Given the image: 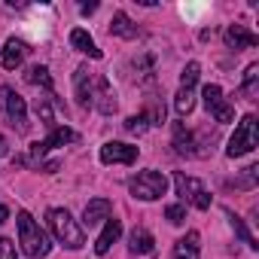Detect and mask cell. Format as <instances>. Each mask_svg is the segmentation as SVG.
<instances>
[{
  "instance_id": "603a6c76",
  "label": "cell",
  "mask_w": 259,
  "mask_h": 259,
  "mask_svg": "<svg viewBox=\"0 0 259 259\" xmlns=\"http://www.w3.org/2000/svg\"><path fill=\"white\" fill-rule=\"evenodd\" d=\"M256 79H259V64H250V67L244 70V82H241V95H244V98H256V92H259Z\"/></svg>"
},
{
  "instance_id": "277c9868",
  "label": "cell",
  "mask_w": 259,
  "mask_h": 259,
  "mask_svg": "<svg viewBox=\"0 0 259 259\" xmlns=\"http://www.w3.org/2000/svg\"><path fill=\"white\" fill-rule=\"evenodd\" d=\"M128 189H132V195L141 198V201H156V198H162L168 192V177L162 171H141L138 177H132Z\"/></svg>"
},
{
  "instance_id": "30bf717a",
  "label": "cell",
  "mask_w": 259,
  "mask_h": 259,
  "mask_svg": "<svg viewBox=\"0 0 259 259\" xmlns=\"http://www.w3.org/2000/svg\"><path fill=\"white\" fill-rule=\"evenodd\" d=\"M4 104H7V116L10 122L16 125V132H28V107H25V98L16 95L13 89H4Z\"/></svg>"
},
{
  "instance_id": "d4e9b609",
  "label": "cell",
  "mask_w": 259,
  "mask_h": 259,
  "mask_svg": "<svg viewBox=\"0 0 259 259\" xmlns=\"http://www.w3.org/2000/svg\"><path fill=\"white\" fill-rule=\"evenodd\" d=\"M198 76H201V64H198V61H189V64L183 67V73H180V89H195Z\"/></svg>"
},
{
  "instance_id": "6da1fadb",
  "label": "cell",
  "mask_w": 259,
  "mask_h": 259,
  "mask_svg": "<svg viewBox=\"0 0 259 259\" xmlns=\"http://www.w3.org/2000/svg\"><path fill=\"white\" fill-rule=\"evenodd\" d=\"M46 223H49V232L55 235L58 244H64L67 250H79L85 244V232L82 226L70 217V210L64 207H49L46 210Z\"/></svg>"
},
{
  "instance_id": "52a82bcc",
  "label": "cell",
  "mask_w": 259,
  "mask_h": 259,
  "mask_svg": "<svg viewBox=\"0 0 259 259\" xmlns=\"http://www.w3.org/2000/svg\"><path fill=\"white\" fill-rule=\"evenodd\" d=\"M201 98H204V107H207V113L220 122V125H226V122H232L235 119V110H232V104H226V98H223V89L220 85H204L201 89Z\"/></svg>"
},
{
  "instance_id": "2e32d148",
  "label": "cell",
  "mask_w": 259,
  "mask_h": 259,
  "mask_svg": "<svg viewBox=\"0 0 259 259\" xmlns=\"http://www.w3.org/2000/svg\"><path fill=\"white\" fill-rule=\"evenodd\" d=\"M128 250H132L135 256H147V253L156 250V238L141 226V229H135L132 235H128Z\"/></svg>"
},
{
  "instance_id": "ac0fdd59",
  "label": "cell",
  "mask_w": 259,
  "mask_h": 259,
  "mask_svg": "<svg viewBox=\"0 0 259 259\" xmlns=\"http://www.w3.org/2000/svg\"><path fill=\"white\" fill-rule=\"evenodd\" d=\"M70 46H73L76 52H85L89 58H101V49L95 46V40H92L89 31H82V28H73V31H70Z\"/></svg>"
},
{
  "instance_id": "83f0119b",
  "label": "cell",
  "mask_w": 259,
  "mask_h": 259,
  "mask_svg": "<svg viewBox=\"0 0 259 259\" xmlns=\"http://www.w3.org/2000/svg\"><path fill=\"white\" fill-rule=\"evenodd\" d=\"M165 217H168V223L183 226V223H186V207H183V204H171V207L165 210Z\"/></svg>"
},
{
  "instance_id": "f546056e",
  "label": "cell",
  "mask_w": 259,
  "mask_h": 259,
  "mask_svg": "<svg viewBox=\"0 0 259 259\" xmlns=\"http://www.w3.org/2000/svg\"><path fill=\"white\" fill-rule=\"evenodd\" d=\"M256 174H259V168H256V165H250V168H244V177L238 180V186H253V180H256Z\"/></svg>"
},
{
  "instance_id": "4316f807",
  "label": "cell",
  "mask_w": 259,
  "mask_h": 259,
  "mask_svg": "<svg viewBox=\"0 0 259 259\" xmlns=\"http://www.w3.org/2000/svg\"><path fill=\"white\" fill-rule=\"evenodd\" d=\"M232 229H235V232H238V235L244 238V244H247V247H253V250L259 247V244H256V238H253V235L247 232V226H244V220H241V217H232Z\"/></svg>"
},
{
  "instance_id": "8fae6325",
  "label": "cell",
  "mask_w": 259,
  "mask_h": 259,
  "mask_svg": "<svg viewBox=\"0 0 259 259\" xmlns=\"http://www.w3.org/2000/svg\"><path fill=\"white\" fill-rule=\"evenodd\" d=\"M223 40H226V46L229 49H253V46H259V37L253 34V31H247L244 25H229L226 28V34H223Z\"/></svg>"
},
{
  "instance_id": "484cf974",
  "label": "cell",
  "mask_w": 259,
  "mask_h": 259,
  "mask_svg": "<svg viewBox=\"0 0 259 259\" xmlns=\"http://www.w3.org/2000/svg\"><path fill=\"white\" fill-rule=\"evenodd\" d=\"M52 98H55V95H49V98H40V101H37V116H40L49 128H55V119H52Z\"/></svg>"
},
{
  "instance_id": "8992f818",
  "label": "cell",
  "mask_w": 259,
  "mask_h": 259,
  "mask_svg": "<svg viewBox=\"0 0 259 259\" xmlns=\"http://www.w3.org/2000/svg\"><path fill=\"white\" fill-rule=\"evenodd\" d=\"M70 141H76V132L73 128H64V125H55L52 132H49V138L46 141H37V144H31V153L25 156V165L28 162H40L49 150H55V147H64V144H70Z\"/></svg>"
},
{
  "instance_id": "ffe728a7",
  "label": "cell",
  "mask_w": 259,
  "mask_h": 259,
  "mask_svg": "<svg viewBox=\"0 0 259 259\" xmlns=\"http://www.w3.org/2000/svg\"><path fill=\"white\" fill-rule=\"evenodd\" d=\"M110 34H116V37H122V40H135V37H138V25L128 19L125 13H116L113 22H110Z\"/></svg>"
},
{
  "instance_id": "7a4b0ae2",
  "label": "cell",
  "mask_w": 259,
  "mask_h": 259,
  "mask_svg": "<svg viewBox=\"0 0 259 259\" xmlns=\"http://www.w3.org/2000/svg\"><path fill=\"white\" fill-rule=\"evenodd\" d=\"M16 226H19V244H22L25 256H31V259H43V256H49V250H52L49 235L40 229V223H37L28 210H19Z\"/></svg>"
},
{
  "instance_id": "f1b7e54d",
  "label": "cell",
  "mask_w": 259,
  "mask_h": 259,
  "mask_svg": "<svg viewBox=\"0 0 259 259\" xmlns=\"http://www.w3.org/2000/svg\"><path fill=\"white\" fill-rule=\"evenodd\" d=\"M0 259H16V244L10 238H0Z\"/></svg>"
},
{
  "instance_id": "5bb4252c",
  "label": "cell",
  "mask_w": 259,
  "mask_h": 259,
  "mask_svg": "<svg viewBox=\"0 0 259 259\" xmlns=\"http://www.w3.org/2000/svg\"><path fill=\"white\" fill-rule=\"evenodd\" d=\"M119 238H122V223H119V220H107L104 229H101V235H98V241H95V253H98V256H107L110 247H113Z\"/></svg>"
},
{
  "instance_id": "4fadbf2b",
  "label": "cell",
  "mask_w": 259,
  "mask_h": 259,
  "mask_svg": "<svg viewBox=\"0 0 259 259\" xmlns=\"http://www.w3.org/2000/svg\"><path fill=\"white\" fill-rule=\"evenodd\" d=\"M92 73H89V67L85 64H79L76 70H73V92H76V101H79V107H92Z\"/></svg>"
},
{
  "instance_id": "9a60e30c",
  "label": "cell",
  "mask_w": 259,
  "mask_h": 259,
  "mask_svg": "<svg viewBox=\"0 0 259 259\" xmlns=\"http://www.w3.org/2000/svg\"><path fill=\"white\" fill-rule=\"evenodd\" d=\"M25 55H28V46L22 43V40H7V46H4V55H0V64H4L7 70H16L22 61H25Z\"/></svg>"
},
{
  "instance_id": "ba28073f",
  "label": "cell",
  "mask_w": 259,
  "mask_h": 259,
  "mask_svg": "<svg viewBox=\"0 0 259 259\" xmlns=\"http://www.w3.org/2000/svg\"><path fill=\"white\" fill-rule=\"evenodd\" d=\"M101 162L104 165H135L138 162V147L110 141V144L101 147Z\"/></svg>"
},
{
  "instance_id": "1f68e13d",
  "label": "cell",
  "mask_w": 259,
  "mask_h": 259,
  "mask_svg": "<svg viewBox=\"0 0 259 259\" xmlns=\"http://www.w3.org/2000/svg\"><path fill=\"white\" fill-rule=\"evenodd\" d=\"M10 220V207L7 204H0V223H7Z\"/></svg>"
},
{
  "instance_id": "3957f363",
  "label": "cell",
  "mask_w": 259,
  "mask_h": 259,
  "mask_svg": "<svg viewBox=\"0 0 259 259\" xmlns=\"http://www.w3.org/2000/svg\"><path fill=\"white\" fill-rule=\"evenodd\" d=\"M259 144V122L253 113H247L238 125H235V135L229 138V147H226V156L229 159H238V156H247L253 153Z\"/></svg>"
},
{
  "instance_id": "9c48e42d",
  "label": "cell",
  "mask_w": 259,
  "mask_h": 259,
  "mask_svg": "<svg viewBox=\"0 0 259 259\" xmlns=\"http://www.w3.org/2000/svg\"><path fill=\"white\" fill-rule=\"evenodd\" d=\"M92 107H95L98 113H104V116L116 113V95H113L107 76H98V79L92 82Z\"/></svg>"
},
{
  "instance_id": "d6a6232c",
  "label": "cell",
  "mask_w": 259,
  "mask_h": 259,
  "mask_svg": "<svg viewBox=\"0 0 259 259\" xmlns=\"http://www.w3.org/2000/svg\"><path fill=\"white\" fill-rule=\"evenodd\" d=\"M95 10H98V4H89V7H82V16H92Z\"/></svg>"
},
{
  "instance_id": "4dcf8cb0",
  "label": "cell",
  "mask_w": 259,
  "mask_h": 259,
  "mask_svg": "<svg viewBox=\"0 0 259 259\" xmlns=\"http://www.w3.org/2000/svg\"><path fill=\"white\" fill-rule=\"evenodd\" d=\"M0 156H10V144H7L4 135H0Z\"/></svg>"
},
{
  "instance_id": "7402d4cb",
  "label": "cell",
  "mask_w": 259,
  "mask_h": 259,
  "mask_svg": "<svg viewBox=\"0 0 259 259\" xmlns=\"http://www.w3.org/2000/svg\"><path fill=\"white\" fill-rule=\"evenodd\" d=\"M192 107H195V89H180L177 98H174V110H177V116H189Z\"/></svg>"
},
{
  "instance_id": "44dd1931",
  "label": "cell",
  "mask_w": 259,
  "mask_h": 259,
  "mask_svg": "<svg viewBox=\"0 0 259 259\" xmlns=\"http://www.w3.org/2000/svg\"><path fill=\"white\" fill-rule=\"evenodd\" d=\"M25 79H28L31 85H43V89L52 95V76H49V67H43V64H34V67L25 73Z\"/></svg>"
},
{
  "instance_id": "e0dca14e",
  "label": "cell",
  "mask_w": 259,
  "mask_h": 259,
  "mask_svg": "<svg viewBox=\"0 0 259 259\" xmlns=\"http://www.w3.org/2000/svg\"><path fill=\"white\" fill-rule=\"evenodd\" d=\"M174 150H177V156H198L195 153V135L186 132L183 122H174Z\"/></svg>"
},
{
  "instance_id": "cb8c5ba5",
  "label": "cell",
  "mask_w": 259,
  "mask_h": 259,
  "mask_svg": "<svg viewBox=\"0 0 259 259\" xmlns=\"http://www.w3.org/2000/svg\"><path fill=\"white\" fill-rule=\"evenodd\" d=\"M150 125H153L150 116H147V113H138V116H128V119H125V132H128V135H144Z\"/></svg>"
},
{
  "instance_id": "d6986e66",
  "label": "cell",
  "mask_w": 259,
  "mask_h": 259,
  "mask_svg": "<svg viewBox=\"0 0 259 259\" xmlns=\"http://www.w3.org/2000/svg\"><path fill=\"white\" fill-rule=\"evenodd\" d=\"M198 232H186L177 244H174V259H198Z\"/></svg>"
},
{
  "instance_id": "5b68a950",
  "label": "cell",
  "mask_w": 259,
  "mask_h": 259,
  "mask_svg": "<svg viewBox=\"0 0 259 259\" xmlns=\"http://www.w3.org/2000/svg\"><path fill=\"white\" fill-rule=\"evenodd\" d=\"M174 186H177V195L183 198V204H192L198 210H207L210 207V192L189 174H174Z\"/></svg>"
},
{
  "instance_id": "7c38bea8",
  "label": "cell",
  "mask_w": 259,
  "mask_h": 259,
  "mask_svg": "<svg viewBox=\"0 0 259 259\" xmlns=\"http://www.w3.org/2000/svg\"><path fill=\"white\" fill-rule=\"evenodd\" d=\"M113 213V201L110 198H92L82 210V223L85 226H98V223H107Z\"/></svg>"
}]
</instances>
